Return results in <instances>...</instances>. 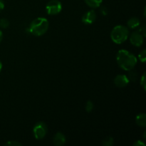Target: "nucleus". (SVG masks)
Returning <instances> with one entry per match:
<instances>
[{"instance_id":"2","label":"nucleus","mask_w":146,"mask_h":146,"mask_svg":"<svg viewBox=\"0 0 146 146\" xmlns=\"http://www.w3.org/2000/svg\"><path fill=\"white\" fill-rule=\"evenodd\" d=\"M49 23L44 17H38L33 20L29 27V31L36 36H40L46 34L48 29Z\"/></svg>"},{"instance_id":"18","label":"nucleus","mask_w":146,"mask_h":146,"mask_svg":"<svg viewBox=\"0 0 146 146\" xmlns=\"http://www.w3.org/2000/svg\"><path fill=\"white\" fill-rule=\"evenodd\" d=\"M141 86H142L143 89L144 91H145L146 90V74L145 73H144V74H143L142 76H141Z\"/></svg>"},{"instance_id":"5","label":"nucleus","mask_w":146,"mask_h":146,"mask_svg":"<svg viewBox=\"0 0 146 146\" xmlns=\"http://www.w3.org/2000/svg\"><path fill=\"white\" fill-rule=\"evenodd\" d=\"M62 10V4L58 0H51L46 6V11L49 15H56Z\"/></svg>"},{"instance_id":"6","label":"nucleus","mask_w":146,"mask_h":146,"mask_svg":"<svg viewBox=\"0 0 146 146\" xmlns=\"http://www.w3.org/2000/svg\"><path fill=\"white\" fill-rule=\"evenodd\" d=\"M143 41L144 36L138 31L133 32L130 36V42L132 45L135 46H141L143 44Z\"/></svg>"},{"instance_id":"3","label":"nucleus","mask_w":146,"mask_h":146,"mask_svg":"<svg viewBox=\"0 0 146 146\" xmlns=\"http://www.w3.org/2000/svg\"><path fill=\"white\" fill-rule=\"evenodd\" d=\"M129 36L128 27L123 25H117L111 32V38L115 44H121L125 42Z\"/></svg>"},{"instance_id":"9","label":"nucleus","mask_w":146,"mask_h":146,"mask_svg":"<svg viewBox=\"0 0 146 146\" xmlns=\"http://www.w3.org/2000/svg\"><path fill=\"white\" fill-rule=\"evenodd\" d=\"M66 138L64 133L58 132L55 134L53 138V143L56 146H62L66 143Z\"/></svg>"},{"instance_id":"4","label":"nucleus","mask_w":146,"mask_h":146,"mask_svg":"<svg viewBox=\"0 0 146 146\" xmlns=\"http://www.w3.org/2000/svg\"><path fill=\"white\" fill-rule=\"evenodd\" d=\"M48 131V127L44 122H38L33 128V134L36 140H41L46 136Z\"/></svg>"},{"instance_id":"23","label":"nucleus","mask_w":146,"mask_h":146,"mask_svg":"<svg viewBox=\"0 0 146 146\" xmlns=\"http://www.w3.org/2000/svg\"><path fill=\"white\" fill-rule=\"evenodd\" d=\"M4 2L3 0H0V11L4 9Z\"/></svg>"},{"instance_id":"19","label":"nucleus","mask_w":146,"mask_h":146,"mask_svg":"<svg viewBox=\"0 0 146 146\" xmlns=\"http://www.w3.org/2000/svg\"><path fill=\"white\" fill-rule=\"evenodd\" d=\"M6 146H21L22 144L17 141H10L5 143Z\"/></svg>"},{"instance_id":"20","label":"nucleus","mask_w":146,"mask_h":146,"mask_svg":"<svg viewBox=\"0 0 146 146\" xmlns=\"http://www.w3.org/2000/svg\"><path fill=\"white\" fill-rule=\"evenodd\" d=\"M138 32L141 33V34H142L143 36L144 37H145L146 36V29H145V26H143V27H141V28L139 29L138 30Z\"/></svg>"},{"instance_id":"21","label":"nucleus","mask_w":146,"mask_h":146,"mask_svg":"<svg viewBox=\"0 0 146 146\" xmlns=\"http://www.w3.org/2000/svg\"><path fill=\"white\" fill-rule=\"evenodd\" d=\"M133 146H145V143H143L141 141H140V140H138V141H135V142L133 144Z\"/></svg>"},{"instance_id":"13","label":"nucleus","mask_w":146,"mask_h":146,"mask_svg":"<svg viewBox=\"0 0 146 146\" xmlns=\"http://www.w3.org/2000/svg\"><path fill=\"white\" fill-rule=\"evenodd\" d=\"M126 76H127V77H128L129 81H135L137 80V78H138V73H137V71H133V69H132V70H130V71H128V75H126Z\"/></svg>"},{"instance_id":"22","label":"nucleus","mask_w":146,"mask_h":146,"mask_svg":"<svg viewBox=\"0 0 146 146\" xmlns=\"http://www.w3.org/2000/svg\"><path fill=\"white\" fill-rule=\"evenodd\" d=\"M101 13H102V14H103V15L106 16V15H107V14H108V11H107V9L106 8V7H103L102 9H101Z\"/></svg>"},{"instance_id":"16","label":"nucleus","mask_w":146,"mask_h":146,"mask_svg":"<svg viewBox=\"0 0 146 146\" xmlns=\"http://www.w3.org/2000/svg\"><path fill=\"white\" fill-rule=\"evenodd\" d=\"M138 58L142 63H145L146 61V49H143L138 54Z\"/></svg>"},{"instance_id":"7","label":"nucleus","mask_w":146,"mask_h":146,"mask_svg":"<svg viewBox=\"0 0 146 146\" xmlns=\"http://www.w3.org/2000/svg\"><path fill=\"white\" fill-rule=\"evenodd\" d=\"M96 14L94 10L88 11L82 16V18H81L82 22L86 25L93 24L96 21Z\"/></svg>"},{"instance_id":"11","label":"nucleus","mask_w":146,"mask_h":146,"mask_svg":"<svg viewBox=\"0 0 146 146\" xmlns=\"http://www.w3.org/2000/svg\"><path fill=\"white\" fill-rule=\"evenodd\" d=\"M140 24H141V22H140L139 19L137 18V17H132L127 22V27H128V28L133 29L138 28Z\"/></svg>"},{"instance_id":"10","label":"nucleus","mask_w":146,"mask_h":146,"mask_svg":"<svg viewBox=\"0 0 146 146\" xmlns=\"http://www.w3.org/2000/svg\"><path fill=\"white\" fill-rule=\"evenodd\" d=\"M135 123L138 126L145 127L146 126V114L144 113H139L135 117Z\"/></svg>"},{"instance_id":"12","label":"nucleus","mask_w":146,"mask_h":146,"mask_svg":"<svg viewBox=\"0 0 146 146\" xmlns=\"http://www.w3.org/2000/svg\"><path fill=\"white\" fill-rule=\"evenodd\" d=\"M86 4L91 8H98L102 4L103 0H84Z\"/></svg>"},{"instance_id":"24","label":"nucleus","mask_w":146,"mask_h":146,"mask_svg":"<svg viewBox=\"0 0 146 146\" xmlns=\"http://www.w3.org/2000/svg\"><path fill=\"white\" fill-rule=\"evenodd\" d=\"M2 38H3V33L2 31L0 30V42H1V40H2Z\"/></svg>"},{"instance_id":"17","label":"nucleus","mask_w":146,"mask_h":146,"mask_svg":"<svg viewBox=\"0 0 146 146\" xmlns=\"http://www.w3.org/2000/svg\"><path fill=\"white\" fill-rule=\"evenodd\" d=\"M86 111L88 113H91V111L94 109V104H93L92 101H88L86 104Z\"/></svg>"},{"instance_id":"8","label":"nucleus","mask_w":146,"mask_h":146,"mask_svg":"<svg viewBox=\"0 0 146 146\" xmlns=\"http://www.w3.org/2000/svg\"><path fill=\"white\" fill-rule=\"evenodd\" d=\"M129 82L130 81L127 76L123 75V74H119L114 78V84L115 86L118 87V88H124V87L127 86Z\"/></svg>"},{"instance_id":"14","label":"nucleus","mask_w":146,"mask_h":146,"mask_svg":"<svg viewBox=\"0 0 146 146\" xmlns=\"http://www.w3.org/2000/svg\"><path fill=\"white\" fill-rule=\"evenodd\" d=\"M114 144L113 138L111 136H108L104 138L102 141V145L104 146H112Z\"/></svg>"},{"instance_id":"1","label":"nucleus","mask_w":146,"mask_h":146,"mask_svg":"<svg viewBox=\"0 0 146 146\" xmlns=\"http://www.w3.org/2000/svg\"><path fill=\"white\" fill-rule=\"evenodd\" d=\"M116 61L118 65L125 71L133 69L137 64L138 59L134 54L125 49L118 51L116 55Z\"/></svg>"},{"instance_id":"15","label":"nucleus","mask_w":146,"mask_h":146,"mask_svg":"<svg viewBox=\"0 0 146 146\" xmlns=\"http://www.w3.org/2000/svg\"><path fill=\"white\" fill-rule=\"evenodd\" d=\"M9 26V21L7 19L3 18L0 19V27L2 29H7Z\"/></svg>"},{"instance_id":"25","label":"nucleus","mask_w":146,"mask_h":146,"mask_svg":"<svg viewBox=\"0 0 146 146\" xmlns=\"http://www.w3.org/2000/svg\"><path fill=\"white\" fill-rule=\"evenodd\" d=\"M1 69H2V63H1V61H0V72H1Z\"/></svg>"}]
</instances>
